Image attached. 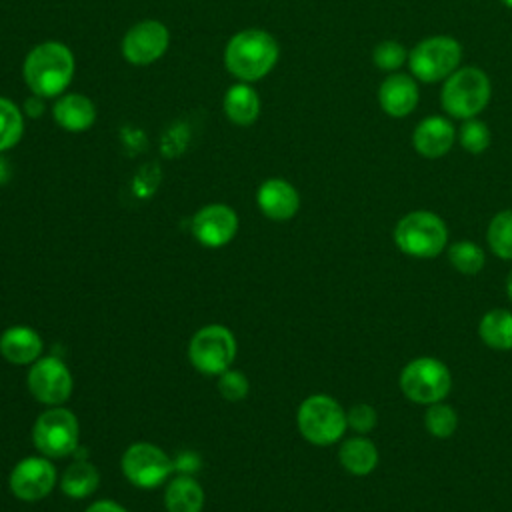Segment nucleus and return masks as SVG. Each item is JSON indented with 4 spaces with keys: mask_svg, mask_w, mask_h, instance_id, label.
Instances as JSON below:
<instances>
[{
    "mask_svg": "<svg viewBox=\"0 0 512 512\" xmlns=\"http://www.w3.org/2000/svg\"><path fill=\"white\" fill-rule=\"evenodd\" d=\"M74 56L60 42H44L30 50L24 60V80L40 98L60 94L72 80Z\"/></svg>",
    "mask_w": 512,
    "mask_h": 512,
    "instance_id": "1",
    "label": "nucleus"
},
{
    "mask_svg": "<svg viewBox=\"0 0 512 512\" xmlns=\"http://www.w3.org/2000/svg\"><path fill=\"white\" fill-rule=\"evenodd\" d=\"M492 84L484 70L476 66H460L442 84V110L460 120L476 118L490 102Z\"/></svg>",
    "mask_w": 512,
    "mask_h": 512,
    "instance_id": "2",
    "label": "nucleus"
},
{
    "mask_svg": "<svg viewBox=\"0 0 512 512\" xmlns=\"http://www.w3.org/2000/svg\"><path fill=\"white\" fill-rule=\"evenodd\" d=\"M278 60V44L264 30H242L226 46V68L240 80L266 76Z\"/></svg>",
    "mask_w": 512,
    "mask_h": 512,
    "instance_id": "3",
    "label": "nucleus"
},
{
    "mask_svg": "<svg viewBox=\"0 0 512 512\" xmlns=\"http://www.w3.org/2000/svg\"><path fill=\"white\" fill-rule=\"evenodd\" d=\"M394 244L412 258H434L448 244V226L430 210H414L396 222Z\"/></svg>",
    "mask_w": 512,
    "mask_h": 512,
    "instance_id": "4",
    "label": "nucleus"
},
{
    "mask_svg": "<svg viewBox=\"0 0 512 512\" xmlns=\"http://www.w3.org/2000/svg\"><path fill=\"white\" fill-rule=\"evenodd\" d=\"M296 424L300 434L314 446L338 442L348 428L344 408L326 394L308 396L298 408Z\"/></svg>",
    "mask_w": 512,
    "mask_h": 512,
    "instance_id": "5",
    "label": "nucleus"
},
{
    "mask_svg": "<svg viewBox=\"0 0 512 512\" xmlns=\"http://www.w3.org/2000/svg\"><path fill=\"white\" fill-rule=\"evenodd\" d=\"M460 62H462L460 42L444 34L428 36L408 52L410 74L424 84L446 80L454 70L460 68Z\"/></svg>",
    "mask_w": 512,
    "mask_h": 512,
    "instance_id": "6",
    "label": "nucleus"
},
{
    "mask_svg": "<svg viewBox=\"0 0 512 512\" xmlns=\"http://www.w3.org/2000/svg\"><path fill=\"white\" fill-rule=\"evenodd\" d=\"M398 382L408 400L430 406L448 396L452 388V374L442 360L418 356L402 368Z\"/></svg>",
    "mask_w": 512,
    "mask_h": 512,
    "instance_id": "7",
    "label": "nucleus"
},
{
    "mask_svg": "<svg viewBox=\"0 0 512 512\" xmlns=\"http://www.w3.org/2000/svg\"><path fill=\"white\" fill-rule=\"evenodd\" d=\"M78 418L60 406L44 410L32 428V442L46 458H66L78 448Z\"/></svg>",
    "mask_w": 512,
    "mask_h": 512,
    "instance_id": "8",
    "label": "nucleus"
},
{
    "mask_svg": "<svg viewBox=\"0 0 512 512\" xmlns=\"http://www.w3.org/2000/svg\"><path fill=\"white\" fill-rule=\"evenodd\" d=\"M188 358L198 372L220 376L236 358V338L226 326L208 324L192 336Z\"/></svg>",
    "mask_w": 512,
    "mask_h": 512,
    "instance_id": "9",
    "label": "nucleus"
},
{
    "mask_svg": "<svg viewBox=\"0 0 512 512\" xmlns=\"http://www.w3.org/2000/svg\"><path fill=\"white\" fill-rule=\"evenodd\" d=\"M122 472L138 488H156L174 472L172 458L148 442L132 444L122 456Z\"/></svg>",
    "mask_w": 512,
    "mask_h": 512,
    "instance_id": "10",
    "label": "nucleus"
},
{
    "mask_svg": "<svg viewBox=\"0 0 512 512\" xmlns=\"http://www.w3.org/2000/svg\"><path fill=\"white\" fill-rule=\"evenodd\" d=\"M74 388L72 374L68 366L54 356L38 358L28 370V390L30 394L48 406L64 404Z\"/></svg>",
    "mask_w": 512,
    "mask_h": 512,
    "instance_id": "11",
    "label": "nucleus"
},
{
    "mask_svg": "<svg viewBox=\"0 0 512 512\" xmlns=\"http://www.w3.org/2000/svg\"><path fill=\"white\" fill-rule=\"evenodd\" d=\"M8 484L16 498L36 502L52 492L56 484V470L46 456H30L12 468Z\"/></svg>",
    "mask_w": 512,
    "mask_h": 512,
    "instance_id": "12",
    "label": "nucleus"
},
{
    "mask_svg": "<svg viewBox=\"0 0 512 512\" xmlns=\"http://www.w3.org/2000/svg\"><path fill=\"white\" fill-rule=\"evenodd\" d=\"M168 42L170 36L162 22L144 20L126 32L122 52L130 64L146 66L156 62L166 52Z\"/></svg>",
    "mask_w": 512,
    "mask_h": 512,
    "instance_id": "13",
    "label": "nucleus"
},
{
    "mask_svg": "<svg viewBox=\"0 0 512 512\" xmlns=\"http://www.w3.org/2000/svg\"><path fill=\"white\" fill-rule=\"evenodd\" d=\"M236 230H238V216L232 208L224 204L204 206L192 218L194 238L208 248H220L228 244L236 236Z\"/></svg>",
    "mask_w": 512,
    "mask_h": 512,
    "instance_id": "14",
    "label": "nucleus"
},
{
    "mask_svg": "<svg viewBox=\"0 0 512 512\" xmlns=\"http://www.w3.org/2000/svg\"><path fill=\"white\" fill-rule=\"evenodd\" d=\"M418 84L410 74L394 72L378 88V104L390 118H406L418 106Z\"/></svg>",
    "mask_w": 512,
    "mask_h": 512,
    "instance_id": "15",
    "label": "nucleus"
},
{
    "mask_svg": "<svg viewBox=\"0 0 512 512\" xmlns=\"http://www.w3.org/2000/svg\"><path fill=\"white\" fill-rule=\"evenodd\" d=\"M456 140V128L444 116H428L418 122L412 132L414 150L430 160L442 158L448 154Z\"/></svg>",
    "mask_w": 512,
    "mask_h": 512,
    "instance_id": "16",
    "label": "nucleus"
},
{
    "mask_svg": "<svg viewBox=\"0 0 512 512\" xmlns=\"http://www.w3.org/2000/svg\"><path fill=\"white\" fill-rule=\"evenodd\" d=\"M256 202L264 216H268L270 220H278V222L290 220L300 208V196H298L296 188L282 178L266 180L258 188Z\"/></svg>",
    "mask_w": 512,
    "mask_h": 512,
    "instance_id": "17",
    "label": "nucleus"
},
{
    "mask_svg": "<svg viewBox=\"0 0 512 512\" xmlns=\"http://www.w3.org/2000/svg\"><path fill=\"white\" fill-rule=\"evenodd\" d=\"M0 354L10 364H34L42 354V338L30 326H10L0 336Z\"/></svg>",
    "mask_w": 512,
    "mask_h": 512,
    "instance_id": "18",
    "label": "nucleus"
},
{
    "mask_svg": "<svg viewBox=\"0 0 512 512\" xmlns=\"http://www.w3.org/2000/svg\"><path fill=\"white\" fill-rule=\"evenodd\" d=\"M338 460L348 474L368 476L378 464V450L372 440L364 436H354L340 444Z\"/></svg>",
    "mask_w": 512,
    "mask_h": 512,
    "instance_id": "19",
    "label": "nucleus"
},
{
    "mask_svg": "<svg viewBox=\"0 0 512 512\" xmlns=\"http://www.w3.org/2000/svg\"><path fill=\"white\" fill-rule=\"evenodd\" d=\"M94 118V104L82 94H66L54 106V120L68 132L88 130Z\"/></svg>",
    "mask_w": 512,
    "mask_h": 512,
    "instance_id": "20",
    "label": "nucleus"
},
{
    "mask_svg": "<svg viewBox=\"0 0 512 512\" xmlns=\"http://www.w3.org/2000/svg\"><path fill=\"white\" fill-rule=\"evenodd\" d=\"M168 512H200L204 506L202 486L188 474H178L164 492Z\"/></svg>",
    "mask_w": 512,
    "mask_h": 512,
    "instance_id": "21",
    "label": "nucleus"
},
{
    "mask_svg": "<svg viewBox=\"0 0 512 512\" xmlns=\"http://www.w3.org/2000/svg\"><path fill=\"white\" fill-rule=\"evenodd\" d=\"M478 334L492 350H512V312L506 308L488 310L478 324Z\"/></svg>",
    "mask_w": 512,
    "mask_h": 512,
    "instance_id": "22",
    "label": "nucleus"
},
{
    "mask_svg": "<svg viewBox=\"0 0 512 512\" xmlns=\"http://www.w3.org/2000/svg\"><path fill=\"white\" fill-rule=\"evenodd\" d=\"M224 112L234 124H240V126L252 124L260 112L258 94L248 84L232 86L224 98Z\"/></svg>",
    "mask_w": 512,
    "mask_h": 512,
    "instance_id": "23",
    "label": "nucleus"
},
{
    "mask_svg": "<svg viewBox=\"0 0 512 512\" xmlns=\"http://www.w3.org/2000/svg\"><path fill=\"white\" fill-rule=\"evenodd\" d=\"M100 484L98 468L86 460H74L62 474L60 488L70 498H86L96 492Z\"/></svg>",
    "mask_w": 512,
    "mask_h": 512,
    "instance_id": "24",
    "label": "nucleus"
},
{
    "mask_svg": "<svg viewBox=\"0 0 512 512\" xmlns=\"http://www.w3.org/2000/svg\"><path fill=\"white\" fill-rule=\"evenodd\" d=\"M486 240L498 258L512 260V210H502L490 220Z\"/></svg>",
    "mask_w": 512,
    "mask_h": 512,
    "instance_id": "25",
    "label": "nucleus"
},
{
    "mask_svg": "<svg viewBox=\"0 0 512 512\" xmlns=\"http://www.w3.org/2000/svg\"><path fill=\"white\" fill-rule=\"evenodd\" d=\"M448 260L458 272L472 276L484 268V250L472 240H460L448 248Z\"/></svg>",
    "mask_w": 512,
    "mask_h": 512,
    "instance_id": "26",
    "label": "nucleus"
},
{
    "mask_svg": "<svg viewBox=\"0 0 512 512\" xmlns=\"http://www.w3.org/2000/svg\"><path fill=\"white\" fill-rule=\"evenodd\" d=\"M424 426L428 434H432L434 438H448L458 428V414L448 404H430L424 412Z\"/></svg>",
    "mask_w": 512,
    "mask_h": 512,
    "instance_id": "27",
    "label": "nucleus"
},
{
    "mask_svg": "<svg viewBox=\"0 0 512 512\" xmlns=\"http://www.w3.org/2000/svg\"><path fill=\"white\" fill-rule=\"evenodd\" d=\"M456 138L466 152L482 154L484 150H488V146L492 142V132L484 120L468 118V120H462V126L458 130Z\"/></svg>",
    "mask_w": 512,
    "mask_h": 512,
    "instance_id": "28",
    "label": "nucleus"
},
{
    "mask_svg": "<svg viewBox=\"0 0 512 512\" xmlns=\"http://www.w3.org/2000/svg\"><path fill=\"white\" fill-rule=\"evenodd\" d=\"M22 132V112L10 100L0 98V152L12 148L20 140Z\"/></svg>",
    "mask_w": 512,
    "mask_h": 512,
    "instance_id": "29",
    "label": "nucleus"
},
{
    "mask_svg": "<svg viewBox=\"0 0 512 512\" xmlns=\"http://www.w3.org/2000/svg\"><path fill=\"white\" fill-rule=\"evenodd\" d=\"M372 60L382 72H396L408 64V50L396 40H382L372 50Z\"/></svg>",
    "mask_w": 512,
    "mask_h": 512,
    "instance_id": "30",
    "label": "nucleus"
},
{
    "mask_svg": "<svg viewBox=\"0 0 512 512\" xmlns=\"http://www.w3.org/2000/svg\"><path fill=\"white\" fill-rule=\"evenodd\" d=\"M248 388H250V384L240 370L228 368L226 372H222L218 376V392L222 394V398H226L230 402H238V400L246 398Z\"/></svg>",
    "mask_w": 512,
    "mask_h": 512,
    "instance_id": "31",
    "label": "nucleus"
},
{
    "mask_svg": "<svg viewBox=\"0 0 512 512\" xmlns=\"http://www.w3.org/2000/svg\"><path fill=\"white\" fill-rule=\"evenodd\" d=\"M346 422L348 428H352L358 434H366L370 430H374L376 422H378V414L370 404H354L348 412H346Z\"/></svg>",
    "mask_w": 512,
    "mask_h": 512,
    "instance_id": "32",
    "label": "nucleus"
},
{
    "mask_svg": "<svg viewBox=\"0 0 512 512\" xmlns=\"http://www.w3.org/2000/svg\"><path fill=\"white\" fill-rule=\"evenodd\" d=\"M172 466H174V472L190 476L202 466V460H200V454L192 450H184V452H178L176 458H172Z\"/></svg>",
    "mask_w": 512,
    "mask_h": 512,
    "instance_id": "33",
    "label": "nucleus"
},
{
    "mask_svg": "<svg viewBox=\"0 0 512 512\" xmlns=\"http://www.w3.org/2000/svg\"><path fill=\"white\" fill-rule=\"evenodd\" d=\"M84 512H128L126 508H122L118 502L114 500H98L94 504H90Z\"/></svg>",
    "mask_w": 512,
    "mask_h": 512,
    "instance_id": "34",
    "label": "nucleus"
},
{
    "mask_svg": "<svg viewBox=\"0 0 512 512\" xmlns=\"http://www.w3.org/2000/svg\"><path fill=\"white\" fill-rule=\"evenodd\" d=\"M42 108H44V106H42V102H40V96H36V94L24 102V110H26L28 116H32V118L38 116V114H42Z\"/></svg>",
    "mask_w": 512,
    "mask_h": 512,
    "instance_id": "35",
    "label": "nucleus"
},
{
    "mask_svg": "<svg viewBox=\"0 0 512 512\" xmlns=\"http://www.w3.org/2000/svg\"><path fill=\"white\" fill-rule=\"evenodd\" d=\"M8 180H10V166H8V162L0 156V186L6 184Z\"/></svg>",
    "mask_w": 512,
    "mask_h": 512,
    "instance_id": "36",
    "label": "nucleus"
},
{
    "mask_svg": "<svg viewBox=\"0 0 512 512\" xmlns=\"http://www.w3.org/2000/svg\"><path fill=\"white\" fill-rule=\"evenodd\" d=\"M506 294H508V298H510V302H512V270H510V274H508V278H506Z\"/></svg>",
    "mask_w": 512,
    "mask_h": 512,
    "instance_id": "37",
    "label": "nucleus"
},
{
    "mask_svg": "<svg viewBox=\"0 0 512 512\" xmlns=\"http://www.w3.org/2000/svg\"><path fill=\"white\" fill-rule=\"evenodd\" d=\"M504 6H508V8H512V0H500Z\"/></svg>",
    "mask_w": 512,
    "mask_h": 512,
    "instance_id": "38",
    "label": "nucleus"
}]
</instances>
